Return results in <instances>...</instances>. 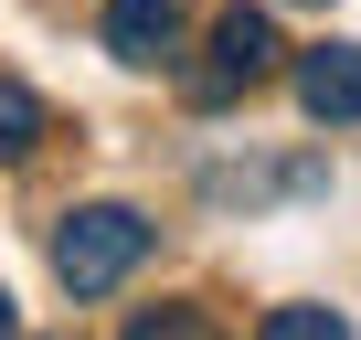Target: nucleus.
<instances>
[{
	"instance_id": "f257e3e1",
	"label": "nucleus",
	"mask_w": 361,
	"mask_h": 340,
	"mask_svg": "<svg viewBox=\"0 0 361 340\" xmlns=\"http://www.w3.org/2000/svg\"><path fill=\"white\" fill-rule=\"evenodd\" d=\"M138 255H149V224H138L128 202H85V213H64V234H54V277H64V298H106V287H128Z\"/></svg>"
},
{
	"instance_id": "1a4fd4ad",
	"label": "nucleus",
	"mask_w": 361,
	"mask_h": 340,
	"mask_svg": "<svg viewBox=\"0 0 361 340\" xmlns=\"http://www.w3.org/2000/svg\"><path fill=\"white\" fill-rule=\"evenodd\" d=\"M0 340H22V308H11V287H0Z\"/></svg>"
},
{
	"instance_id": "20e7f679",
	"label": "nucleus",
	"mask_w": 361,
	"mask_h": 340,
	"mask_svg": "<svg viewBox=\"0 0 361 340\" xmlns=\"http://www.w3.org/2000/svg\"><path fill=\"white\" fill-rule=\"evenodd\" d=\"M298 107L319 128H350L361 117V43H308L298 54Z\"/></svg>"
},
{
	"instance_id": "6e6552de",
	"label": "nucleus",
	"mask_w": 361,
	"mask_h": 340,
	"mask_svg": "<svg viewBox=\"0 0 361 340\" xmlns=\"http://www.w3.org/2000/svg\"><path fill=\"white\" fill-rule=\"evenodd\" d=\"M128 340H224V329H213L202 308H149V319H138Z\"/></svg>"
},
{
	"instance_id": "0eeeda50",
	"label": "nucleus",
	"mask_w": 361,
	"mask_h": 340,
	"mask_svg": "<svg viewBox=\"0 0 361 340\" xmlns=\"http://www.w3.org/2000/svg\"><path fill=\"white\" fill-rule=\"evenodd\" d=\"M255 340H350V319H340V308H266Z\"/></svg>"
},
{
	"instance_id": "423d86ee",
	"label": "nucleus",
	"mask_w": 361,
	"mask_h": 340,
	"mask_svg": "<svg viewBox=\"0 0 361 340\" xmlns=\"http://www.w3.org/2000/svg\"><path fill=\"white\" fill-rule=\"evenodd\" d=\"M32 138H43V96H32L22 75H0V170L32 159Z\"/></svg>"
},
{
	"instance_id": "39448f33",
	"label": "nucleus",
	"mask_w": 361,
	"mask_h": 340,
	"mask_svg": "<svg viewBox=\"0 0 361 340\" xmlns=\"http://www.w3.org/2000/svg\"><path fill=\"white\" fill-rule=\"evenodd\" d=\"M106 54L138 64V75L180 64V0H117V11H106Z\"/></svg>"
},
{
	"instance_id": "f03ea898",
	"label": "nucleus",
	"mask_w": 361,
	"mask_h": 340,
	"mask_svg": "<svg viewBox=\"0 0 361 340\" xmlns=\"http://www.w3.org/2000/svg\"><path fill=\"white\" fill-rule=\"evenodd\" d=\"M266 75H276V22L234 0V11L213 22V54H202V75H192V107H234V96H245V85H266Z\"/></svg>"
},
{
	"instance_id": "7ed1b4c3",
	"label": "nucleus",
	"mask_w": 361,
	"mask_h": 340,
	"mask_svg": "<svg viewBox=\"0 0 361 340\" xmlns=\"http://www.w3.org/2000/svg\"><path fill=\"white\" fill-rule=\"evenodd\" d=\"M308 192H329V170L319 159H234V170H202V202L213 213H255V202H308Z\"/></svg>"
}]
</instances>
